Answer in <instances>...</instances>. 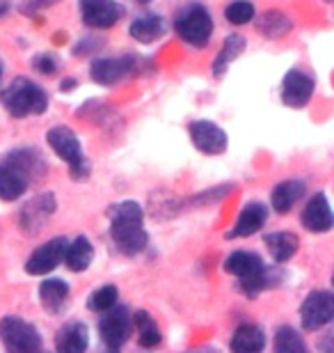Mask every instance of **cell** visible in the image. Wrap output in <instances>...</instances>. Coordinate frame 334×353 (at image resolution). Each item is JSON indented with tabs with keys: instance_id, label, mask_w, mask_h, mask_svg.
Segmentation results:
<instances>
[{
	"instance_id": "37",
	"label": "cell",
	"mask_w": 334,
	"mask_h": 353,
	"mask_svg": "<svg viewBox=\"0 0 334 353\" xmlns=\"http://www.w3.org/2000/svg\"><path fill=\"white\" fill-rule=\"evenodd\" d=\"M0 81H3V65H0Z\"/></svg>"
},
{
	"instance_id": "13",
	"label": "cell",
	"mask_w": 334,
	"mask_h": 353,
	"mask_svg": "<svg viewBox=\"0 0 334 353\" xmlns=\"http://www.w3.org/2000/svg\"><path fill=\"white\" fill-rule=\"evenodd\" d=\"M98 333L108 349H119L131 333V314L124 305L110 307L98 323Z\"/></svg>"
},
{
	"instance_id": "14",
	"label": "cell",
	"mask_w": 334,
	"mask_h": 353,
	"mask_svg": "<svg viewBox=\"0 0 334 353\" xmlns=\"http://www.w3.org/2000/svg\"><path fill=\"white\" fill-rule=\"evenodd\" d=\"M5 165L19 176H23L28 183H30V179H41L46 174V161L32 147H19V150L10 152L5 159Z\"/></svg>"
},
{
	"instance_id": "9",
	"label": "cell",
	"mask_w": 334,
	"mask_h": 353,
	"mask_svg": "<svg viewBox=\"0 0 334 353\" xmlns=\"http://www.w3.org/2000/svg\"><path fill=\"white\" fill-rule=\"evenodd\" d=\"M124 5L117 0H81L83 23L94 30H108L124 19Z\"/></svg>"
},
{
	"instance_id": "7",
	"label": "cell",
	"mask_w": 334,
	"mask_h": 353,
	"mask_svg": "<svg viewBox=\"0 0 334 353\" xmlns=\"http://www.w3.org/2000/svg\"><path fill=\"white\" fill-rule=\"evenodd\" d=\"M332 316H334V296L328 289H316V292H311L307 299L302 301L300 321H302V328L309 330V333L328 326L332 321Z\"/></svg>"
},
{
	"instance_id": "24",
	"label": "cell",
	"mask_w": 334,
	"mask_h": 353,
	"mask_svg": "<svg viewBox=\"0 0 334 353\" xmlns=\"http://www.w3.org/2000/svg\"><path fill=\"white\" fill-rule=\"evenodd\" d=\"M92 259H94V248H92L90 239L87 236H76L74 241L67 243L65 250V264L69 271L74 273H83L87 271Z\"/></svg>"
},
{
	"instance_id": "19",
	"label": "cell",
	"mask_w": 334,
	"mask_h": 353,
	"mask_svg": "<svg viewBox=\"0 0 334 353\" xmlns=\"http://www.w3.org/2000/svg\"><path fill=\"white\" fill-rule=\"evenodd\" d=\"M266 347V333L257 323H243L233 330L229 349L231 353H261Z\"/></svg>"
},
{
	"instance_id": "34",
	"label": "cell",
	"mask_w": 334,
	"mask_h": 353,
	"mask_svg": "<svg viewBox=\"0 0 334 353\" xmlns=\"http://www.w3.org/2000/svg\"><path fill=\"white\" fill-rule=\"evenodd\" d=\"M76 85H78V81H76V79H65V81L60 83V90H62V92H71Z\"/></svg>"
},
{
	"instance_id": "18",
	"label": "cell",
	"mask_w": 334,
	"mask_h": 353,
	"mask_svg": "<svg viewBox=\"0 0 334 353\" xmlns=\"http://www.w3.org/2000/svg\"><path fill=\"white\" fill-rule=\"evenodd\" d=\"M304 190H307V186H304L302 179L280 181L273 188V193H270V204H273V209L277 211V214L284 216V214H289V211L302 200Z\"/></svg>"
},
{
	"instance_id": "20",
	"label": "cell",
	"mask_w": 334,
	"mask_h": 353,
	"mask_svg": "<svg viewBox=\"0 0 334 353\" xmlns=\"http://www.w3.org/2000/svg\"><path fill=\"white\" fill-rule=\"evenodd\" d=\"M165 30L167 23L160 14H142V17L133 19V23L129 26V34L140 44H154L165 34Z\"/></svg>"
},
{
	"instance_id": "31",
	"label": "cell",
	"mask_w": 334,
	"mask_h": 353,
	"mask_svg": "<svg viewBox=\"0 0 334 353\" xmlns=\"http://www.w3.org/2000/svg\"><path fill=\"white\" fill-rule=\"evenodd\" d=\"M32 67H34V72H39L44 76H53L58 72V60H55L51 53H39L32 58Z\"/></svg>"
},
{
	"instance_id": "25",
	"label": "cell",
	"mask_w": 334,
	"mask_h": 353,
	"mask_svg": "<svg viewBox=\"0 0 334 353\" xmlns=\"http://www.w3.org/2000/svg\"><path fill=\"white\" fill-rule=\"evenodd\" d=\"M257 30L268 39H282L293 30V23L284 12L280 10H268L259 17L257 21Z\"/></svg>"
},
{
	"instance_id": "36",
	"label": "cell",
	"mask_w": 334,
	"mask_h": 353,
	"mask_svg": "<svg viewBox=\"0 0 334 353\" xmlns=\"http://www.w3.org/2000/svg\"><path fill=\"white\" fill-rule=\"evenodd\" d=\"M105 353H119V349H105Z\"/></svg>"
},
{
	"instance_id": "30",
	"label": "cell",
	"mask_w": 334,
	"mask_h": 353,
	"mask_svg": "<svg viewBox=\"0 0 334 353\" xmlns=\"http://www.w3.org/2000/svg\"><path fill=\"white\" fill-rule=\"evenodd\" d=\"M254 17H257V10H254V5L250 0H233L225 10V19L229 21L231 26H247V23H252Z\"/></svg>"
},
{
	"instance_id": "26",
	"label": "cell",
	"mask_w": 334,
	"mask_h": 353,
	"mask_svg": "<svg viewBox=\"0 0 334 353\" xmlns=\"http://www.w3.org/2000/svg\"><path fill=\"white\" fill-rule=\"evenodd\" d=\"M131 326H135V330H138V342H140V347L154 349V347H158V344H160V340H163L160 330H158V326H156L154 316H152V314H147L145 310H138V312L133 314Z\"/></svg>"
},
{
	"instance_id": "23",
	"label": "cell",
	"mask_w": 334,
	"mask_h": 353,
	"mask_svg": "<svg viewBox=\"0 0 334 353\" xmlns=\"http://www.w3.org/2000/svg\"><path fill=\"white\" fill-rule=\"evenodd\" d=\"M245 46H247V39L243 37V34L231 32L229 37L222 41V46H220L216 60H213V76H216V79H222L231 62L240 58V53L245 51Z\"/></svg>"
},
{
	"instance_id": "1",
	"label": "cell",
	"mask_w": 334,
	"mask_h": 353,
	"mask_svg": "<svg viewBox=\"0 0 334 353\" xmlns=\"http://www.w3.org/2000/svg\"><path fill=\"white\" fill-rule=\"evenodd\" d=\"M110 239L122 255H140L147 248L149 236L145 230V211L138 202L122 200L108 209Z\"/></svg>"
},
{
	"instance_id": "12",
	"label": "cell",
	"mask_w": 334,
	"mask_h": 353,
	"mask_svg": "<svg viewBox=\"0 0 334 353\" xmlns=\"http://www.w3.org/2000/svg\"><path fill=\"white\" fill-rule=\"evenodd\" d=\"M65 250H67L65 236H55L51 241L41 243L39 248L28 257V262H25L28 275H46L55 271V268L60 266V262H65Z\"/></svg>"
},
{
	"instance_id": "28",
	"label": "cell",
	"mask_w": 334,
	"mask_h": 353,
	"mask_svg": "<svg viewBox=\"0 0 334 353\" xmlns=\"http://www.w3.org/2000/svg\"><path fill=\"white\" fill-rule=\"evenodd\" d=\"M275 353H309L304 347L300 333L291 326L277 328L275 333Z\"/></svg>"
},
{
	"instance_id": "11",
	"label": "cell",
	"mask_w": 334,
	"mask_h": 353,
	"mask_svg": "<svg viewBox=\"0 0 334 353\" xmlns=\"http://www.w3.org/2000/svg\"><path fill=\"white\" fill-rule=\"evenodd\" d=\"M316 81L302 69H289L282 81V101L289 108H304L314 97Z\"/></svg>"
},
{
	"instance_id": "6",
	"label": "cell",
	"mask_w": 334,
	"mask_h": 353,
	"mask_svg": "<svg viewBox=\"0 0 334 353\" xmlns=\"http://www.w3.org/2000/svg\"><path fill=\"white\" fill-rule=\"evenodd\" d=\"M133 72H138V58L133 53L119 55V58H96L90 65V79L96 85H105V88L122 83Z\"/></svg>"
},
{
	"instance_id": "8",
	"label": "cell",
	"mask_w": 334,
	"mask_h": 353,
	"mask_svg": "<svg viewBox=\"0 0 334 353\" xmlns=\"http://www.w3.org/2000/svg\"><path fill=\"white\" fill-rule=\"evenodd\" d=\"M188 133L193 145L206 157H220V154L227 152L229 147V136L222 126H218L211 119H195V122L188 124Z\"/></svg>"
},
{
	"instance_id": "3",
	"label": "cell",
	"mask_w": 334,
	"mask_h": 353,
	"mask_svg": "<svg viewBox=\"0 0 334 353\" xmlns=\"http://www.w3.org/2000/svg\"><path fill=\"white\" fill-rule=\"evenodd\" d=\"M46 143L53 150L55 157H60L69 165L71 179H85V176L90 174V165L83 154V145L69 126L65 124L53 126V129L46 133Z\"/></svg>"
},
{
	"instance_id": "2",
	"label": "cell",
	"mask_w": 334,
	"mask_h": 353,
	"mask_svg": "<svg viewBox=\"0 0 334 353\" xmlns=\"http://www.w3.org/2000/svg\"><path fill=\"white\" fill-rule=\"evenodd\" d=\"M0 103L12 117L23 119L30 115H44L48 110V94L34 81L19 76L0 92Z\"/></svg>"
},
{
	"instance_id": "16",
	"label": "cell",
	"mask_w": 334,
	"mask_h": 353,
	"mask_svg": "<svg viewBox=\"0 0 334 353\" xmlns=\"http://www.w3.org/2000/svg\"><path fill=\"white\" fill-rule=\"evenodd\" d=\"M268 221V207L264 202H247L233 223L231 232L227 236L229 239H245L257 234L259 230H264V225Z\"/></svg>"
},
{
	"instance_id": "17",
	"label": "cell",
	"mask_w": 334,
	"mask_h": 353,
	"mask_svg": "<svg viewBox=\"0 0 334 353\" xmlns=\"http://www.w3.org/2000/svg\"><path fill=\"white\" fill-rule=\"evenodd\" d=\"M90 330L83 321H67L55 335V349L58 353H87Z\"/></svg>"
},
{
	"instance_id": "21",
	"label": "cell",
	"mask_w": 334,
	"mask_h": 353,
	"mask_svg": "<svg viewBox=\"0 0 334 353\" xmlns=\"http://www.w3.org/2000/svg\"><path fill=\"white\" fill-rule=\"evenodd\" d=\"M37 294H39L41 307L51 314H58L69 299V285H67V280H62V278H48L39 285Z\"/></svg>"
},
{
	"instance_id": "5",
	"label": "cell",
	"mask_w": 334,
	"mask_h": 353,
	"mask_svg": "<svg viewBox=\"0 0 334 353\" xmlns=\"http://www.w3.org/2000/svg\"><path fill=\"white\" fill-rule=\"evenodd\" d=\"M0 344L5 353H41V335L28 319L3 316L0 319Z\"/></svg>"
},
{
	"instance_id": "10",
	"label": "cell",
	"mask_w": 334,
	"mask_h": 353,
	"mask_svg": "<svg viewBox=\"0 0 334 353\" xmlns=\"http://www.w3.org/2000/svg\"><path fill=\"white\" fill-rule=\"evenodd\" d=\"M58 209V202H55V195L48 190V193H41L32 200H28L19 211V225L25 234H37V232L44 228L46 221L55 214Z\"/></svg>"
},
{
	"instance_id": "35",
	"label": "cell",
	"mask_w": 334,
	"mask_h": 353,
	"mask_svg": "<svg viewBox=\"0 0 334 353\" xmlns=\"http://www.w3.org/2000/svg\"><path fill=\"white\" fill-rule=\"evenodd\" d=\"M135 3H140V5H147V3H152V0H135Z\"/></svg>"
},
{
	"instance_id": "33",
	"label": "cell",
	"mask_w": 334,
	"mask_h": 353,
	"mask_svg": "<svg viewBox=\"0 0 334 353\" xmlns=\"http://www.w3.org/2000/svg\"><path fill=\"white\" fill-rule=\"evenodd\" d=\"M55 0H25L23 5H21V10H23L25 14H37L39 10H44V7L53 5Z\"/></svg>"
},
{
	"instance_id": "32",
	"label": "cell",
	"mask_w": 334,
	"mask_h": 353,
	"mask_svg": "<svg viewBox=\"0 0 334 353\" xmlns=\"http://www.w3.org/2000/svg\"><path fill=\"white\" fill-rule=\"evenodd\" d=\"M96 48H101V41L96 37H85L81 39L78 44L74 46V55H90V53H96Z\"/></svg>"
},
{
	"instance_id": "15",
	"label": "cell",
	"mask_w": 334,
	"mask_h": 353,
	"mask_svg": "<svg viewBox=\"0 0 334 353\" xmlns=\"http://www.w3.org/2000/svg\"><path fill=\"white\" fill-rule=\"evenodd\" d=\"M300 221H302V228L314 232V234H325V232H330L334 225V218H332V207L328 202V195L325 193L311 195V200L304 204Z\"/></svg>"
},
{
	"instance_id": "27",
	"label": "cell",
	"mask_w": 334,
	"mask_h": 353,
	"mask_svg": "<svg viewBox=\"0 0 334 353\" xmlns=\"http://www.w3.org/2000/svg\"><path fill=\"white\" fill-rule=\"evenodd\" d=\"M25 190H28V181L23 176H19L5 163H0V200L14 202V200H19V197H23Z\"/></svg>"
},
{
	"instance_id": "4",
	"label": "cell",
	"mask_w": 334,
	"mask_h": 353,
	"mask_svg": "<svg viewBox=\"0 0 334 353\" xmlns=\"http://www.w3.org/2000/svg\"><path fill=\"white\" fill-rule=\"evenodd\" d=\"M176 34L195 48H204L213 37V17L200 3H190L176 14L174 19Z\"/></svg>"
},
{
	"instance_id": "29",
	"label": "cell",
	"mask_w": 334,
	"mask_h": 353,
	"mask_svg": "<svg viewBox=\"0 0 334 353\" xmlns=\"http://www.w3.org/2000/svg\"><path fill=\"white\" fill-rule=\"evenodd\" d=\"M117 299H119V292L115 285H103L98 287L96 292L90 294L87 299V307L92 312H108L110 307L117 305Z\"/></svg>"
},
{
	"instance_id": "22",
	"label": "cell",
	"mask_w": 334,
	"mask_h": 353,
	"mask_svg": "<svg viewBox=\"0 0 334 353\" xmlns=\"http://www.w3.org/2000/svg\"><path fill=\"white\" fill-rule=\"evenodd\" d=\"M264 241L270 257L275 259V264L289 262L298 252V248H300V239L293 232H270V234L264 236Z\"/></svg>"
}]
</instances>
